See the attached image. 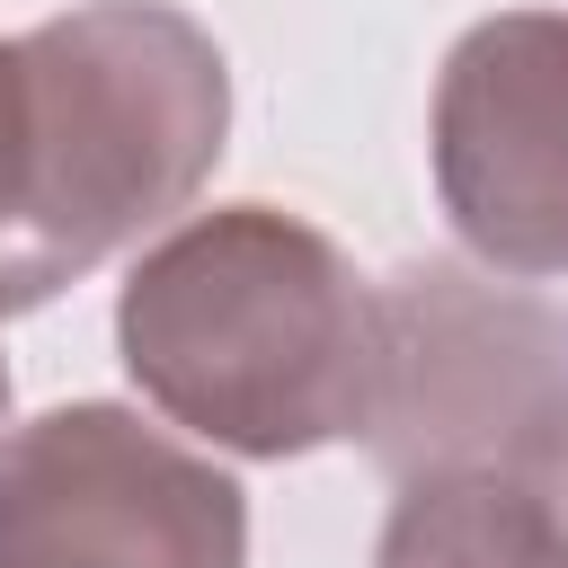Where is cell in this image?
Listing matches in <instances>:
<instances>
[{"instance_id": "obj_2", "label": "cell", "mask_w": 568, "mask_h": 568, "mask_svg": "<svg viewBox=\"0 0 568 568\" xmlns=\"http://www.w3.org/2000/svg\"><path fill=\"white\" fill-rule=\"evenodd\" d=\"M27 222L18 302H53L195 204L231 133V62L169 0H80L18 36Z\"/></svg>"}, {"instance_id": "obj_7", "label": "cell", "mask_w": 568, "mask_h": 568, "mask_svg": "<svg viewBox=\"0 0 568 568\" xmlns=\"http://www.w3.org/2000/svg\"><path fill=\"white\" fill-rule=\"evenodd\" d=\"M18 222H27V80H18V36H0V320L18 302Z\"/></svg>"}, {"instance_id": "obj_9", "label": "cell", "mask_w": 568, "mask_h": 568, "mask_svg": "<svg viewBox=\"0 0 568 568\" xmlns=\"http://www.w3.org/2000/svg\"><path fill=\"white\" fill-rule=\"evenodd\" d=\"M0 408H9V364H0Z\"/></svg>"}, {"instance_id": "obj_3", "label": "cell", "mask_w": 568, "mask_h": 568, "mask_svg": "<svg viewBox=\"0 0 568 568\" xmlns=\"http://www.w3.org/2000/svg\"><path fill=\"white\" fill-rule=\"evenodd\" d=\"M382 293V373L373 426L390 479L426 470H506L568 408V311L506 293L470 266H399Z\"/></svg>"}, {"instance_id": "obj_6", "label": "cell", "mask_w": 568, "mask_h": 568, "mask_svg": "<svg viewBox=\"0 0 568 568\" xmlns=\"http://www.w3.org/2000/svg\"><path fill=\"white\" fill-rule=\"evenodd\" d=\"M373 568H568V550L515 470H426L399 479Z\"/></svg>"}, {"instance_id": "obj_5", "label": "cell", "mask_w": 568, "mask_h": 568, "mask_svg": "<svg viewBox=\"0 0 568 568\" xmlns=\"http://www.w3.org/2000/svg\"><path fill=\"white\" fill-rule=\"evenodd\" d=\"M435 195L479 266L568 275V9H497L444 53Z\"/></svg>"}, {"instance_id": "obj_4", "label": "cell", "mask_w": 568, "mask_h": 568, "mask_svg": "<svg viewBox=\"0 0 568 568\" xmlns=\"http://www.w3.org/2000/svg\"><path fill=\"white\" fill-rule=\"evenodd\" d=\"M248 497L115 399H71L0 444V568H240Z\"/></svg>"}, {"instance_id": "obj_8", "label": "cell", "mask_w": 568, "mask_h": 568, "mask_svg": "<svg viewBox=\"0 0 568 568\" xmlns=\"http://www.w3.org/2000/svg\"><path fill=\"white\" fill-rule=\"evenodd\" d=\"M506 470L541 497V515H550V532H559V550H568V408H559V417H550V426H541Z\"/></svg>"}, {"instance_id": "obj_1", "label": "cell", "mask_w": 568, "mask_h": 568, "mask_svg": "<svg viewBox=\"0 0 568 568\" xmlns=\"http://www.w3.org/2000/svg\"><path fill=\"white\" fill-rule=\"evenodd\" d=\"M115 346L169 426L248 462H293L373 426L382 293L302 213L213 204L133 257Z\"/></svg>"}]
</instances>
